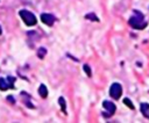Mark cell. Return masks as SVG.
Returning a JSON list of instances; mask_svg holds the SVG:
<instances>
[{"instance_id":"obj_1","label":"cell","mask_w":149,"mask_h":123,"mask_svg":"<svg viewBox=\"0 0 149 123\" xmlns=\"http://www.w3.org/2000/svg\"><path fill=\"white\" fill-rule=\"evenodd\" d=\"M128 24H129L132 28H134V29H143V28H146V26H147V23L144 22V17H143L142 13H140V12H137V10L134 12V15L129 19Z\"/></svg>"},{"instance_id":"obj_2","label":"cell","mask_w":149,"mask_h":123,"mask_svg":"<svg viewBox=\"0 0 149 123\" xmlns=\"http://www.w3.org/2000/svg\"><path fill=\"white\" fill-rule=\"evenodd\" d=\"M19 14H20L21 19L23 20V22H24L27 26L31 27V26H35V24H36V22H37L36 16H35L31 12H29V10H27V9H21Z\"/></svg>"},{"instance_id":"obj_3","label":"cell","mask_w":149,"mask_h":123,"mask_svg":"<svg viewBox=\"0 0 149 123\" xmlns=\"http://www.w3.org/2000/svg\"><path fill=\"white\" fill-rule=\"evenodd\" d=\"M122 94V86L119 84V82H114L112 84V86L109 87V95L111 97L118 100Z\"/></svg>"},{"instance_id":"obj_4","label":"cell","mask_w":149,"mask_h":123,"mask_svg":"<svg viewBox=\"0 0 149 123\" xmlns=\"http://www.w3.org/2000/svg\"><path fill=\"white\" fill-rule=\"evenodd\" d=\"M14 81H15V78L13 77H7L6 79L5 78H0V89L1 91H7L9 88H14Z\"/></svg>"},{"instance_id":"obj_5","label":"cell","mask_w":149,"mask_h":123,"mask_svg":"<svg viewBox=\"0 0 149 123\" xmlns=\"http://www.w3.org/2000/svg\"><path fill=\"white\" fill-rule=\"evenodd\" d=\"M41 20H42V22H43L44 24H47V26H52L54 22L56 21L55 16H54L52 14H49V13H42V14H41Z\"/></svg>"},{"instance_id":"obj_6","label":"cell","mask_w":149,"mask_h":123,"mask_svg":"<svg viewBox=\"0 0 149 123\" xmlns=\"http://www.w3.org/2000/svg\"><path fill=\"white\" fill-rule=\"evenodd\" d=\"M102 107L105 108V110H107V113H108V115H114L115 114V110H116V107H115V104L113 103V102H111V101H104L102 102Z\"/></svg>"},{"instance_id":"obj_7","label":"cell","mask_w":149,"mask_h":123,"mask_svg":"<svg viewBox=\"0 0 149 123\" xmlns=\"http://www.w3.org/2000/svg\"><path fill=\"white\" fill-rule=\"evenodd\" d=\"M140 109H141V113L144 115V117L149 118V103L144 102V103H141L140 106Z\"/></svg>"},{"instance_id":"obj_8","label":"cell","mask_w":149,"mask_h":123,"mask_svg":"<svg viewBox=\"0 0 149 123\" xmlns=\"http://www.w3.org/2000/svg\"><path fill=\"white\" fill-rule=\"evenodd\" d=\"M38 94L44 99V97H47L48 96V89H47V87H45V85H40V87H38Z\"/></svg>"},{"instance_id":"obj_9","label":"cell","mask_w":149,"mask_h":123,"mask_svg":"<svg viewBox=\"0 0 149 123\" xmlns=\"http://www.w3.org/2000/svg\"><path fill=\"white\" fill-rule=\"evenodd\" d=\"M58 103L61 104V108H62L63 113H64V114H66V103H65V99L61 96V97L58 99Z\"/></svg>"},{"instance_id":"obj_10","label":"cell","mask_w":149,"mask_h":123,"mask_svg":"<svg viewBox=\"0 0 149 123\" xmlns=\"http://www.w3.org/2000/svg\"><path fill=\"white\" fill-rule=\"evenodd\" d=\"M85 17L87 19V20H92V21H99V19H98V16L94 14V13H88V14H86L85 15Z\"/></svg>"},{"instance_id":"obj_11","label":"cell","mask_w":149,"mask_h":123,"mask_svg":"<svg viewBox=\"0 0 149 123\" xmlns=\"http://www.w3.org/2000/svg\"><path fill=\"white\" fill-rule=\"evenodd\" d=\"M45 53H47V49H45V48H40V49L37 50V56H38V58H44Z\"/></svg>"},{"instance_id":"obj_12","label":"cell","mask_w":149,"mask_h":123,"mask_svg":"<svg viewBox=\"0 0 149 123\" xmlns=\"http://www.w3.org/2000/svg\"><path fill=\"white\" fill-rule=\"evenodd\" d=\"M123 103L128 107V108H130V109H134V104H133V102L130 101V99H128V97H125L123 99Z\"/></svg>"},{"instance_id":"obj_13","label":"cell","mask_w":149,"mask_h":123,"mask_svg":"<svg viewBox=\"0 0 149 123\" xmlns=\"http://www.w3.org/2000/svg\"><path fill=\"white\" fill-rule=\"evenodd\" d=\"M83 68H84V71H85V73L88 75V77H91L92 75V72H91V68H90V66L87 65V64H85L84 66H83Z\"/></svg>"},{"instance_id":"obj_14","label":"cell","mask_w":149,"mask_h":123,"mask_svg":"<svg viewBox=\"0 0 149 123\" xmlns=\"http://www.w3.org/2000/svg\"><path fill=\"white\" fill-rule=\"evenodd\" d=\"M7 99H8V101H10V102H15V100H13V97H12V96H8Z\"/></svg>"},{"instance_id":"obj_15","label":"cell","mask_w":149,"mask_h":123,"mask_svg":"<svg viewBox=\"0 0 149 123\" xmlns=\"http://www.w3.org/2000/svg\"><path fill=\"white\" fill-rule=\"evenodd\" d=\"M2 34V29H1V27H0V35Z\"/></svg>"}]
</instances>
